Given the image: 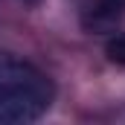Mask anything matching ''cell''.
I'll return each instance as SVG.
<instances>
[{
    "mask_svg": "<svg viewBox=\"0 0 125 125\" xmlns=\"http://www.w3.org/2000/svg\"><path fill=\"white\" fill-rule=\"evenodd\" d=\"M125 18V0H90L82 15V26L87 32H114Z\"/></svg>",
    "mask_w": 125,
    "mask_h": 125,
    "instance_id": "cell-2",
    "label": "cell"
},
{
    "mask_svg": "<svg viewBox=\"0 0 125 125\" xmlns=\"http://www.w3.org/2000/svg\"><path fill=\"white\" fill-rule=\"evenodd\" d=\"M55 99L52 79L18 55H0V125L38 122Z\"/></svg>",
    "mask_w": 125,
    "mask_h": 125,
    "instance_id": "cell-1",
    "label": "cell"
},
{
    "mask_svg": "<svg viewBox=\"0 0 125 125\" xmlns=\"http://www.w3.org/2000/svg\"><path fill=\"white\" fill-rule=\"evenodd\" d=\"M105 55H108V61H111V64L125 67V35H114V38H108V44H105Z\"/></svg>",
    "mask_w": 125,
    "mask_h": 125,
    "instance_id": "cell-3",
    "label": "cell"
}]
</instances>
